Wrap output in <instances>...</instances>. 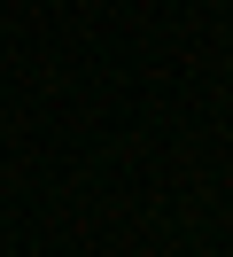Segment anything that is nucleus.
<instances>
[{
  "label": "nucleus",
  "mask_w": 233,
  "mask_h": 257,
  "mask_svg": "<svg viewBox=\"0 0 233 257\" xmlns=\"http://www.w3.org/2000/svg\"><path fill=\"white\" fill-rule=\"evenodd\" d=\"M225 70H233V63H225Z\"/></svg>",
  "instance_id": "f257e3e1"
}]
</instances>
